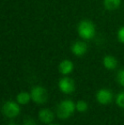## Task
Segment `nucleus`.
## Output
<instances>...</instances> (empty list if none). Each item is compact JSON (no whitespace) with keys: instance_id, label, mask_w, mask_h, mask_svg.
<instances>
[{"instance_id":"nucleus-14","label":"nucleus","mask_w":124,"mask_h":125,"mask_svg":"<svg viewBox=\"0 0 124 125\" xmlns=\"http://www.w3.org/2000/svg\"><path fill=\"white\" fill-rule=\"evenodd\" d=\"M116 105H117L118 106L124 109V91L120 92L119 94L116 95Z\"/></svg>"},{"instance_id":"nucleus-15","label":"nucleus","mask_w":124,"mask_h":125,"mask_svg":"<svg viewBox=\"0 0 124 125\" xmlns=\"http://www.w3.org/2000/svg\"><path fill=\"white\" fill-rule=\"evenodd\" d=\"M117 82L119 83V84L121 86L124 87V69L120 70L117 73Z\"/></svg>"},{"instance_id":"nucleus-12","label":"nucleus","mask_w":124,"mask_h":125,"mask_svg":"<svg viewBox=\"0 0 124 125\" xmlns=\"http://www.w3.org/2000/svg\"><path fill=\"white\" fill-rule=\"evenodd\" d=\"M122 0H104V6L108 10H115L119 8Z\"/></svg>"},{"instance_id":"nucleus-3","label":"nucleus","mask_w":124,"mask_h":125,"mask_svg":"<svg viewBox=\"0 0 124 125\" xmlns=\"http://www.w3.org/2000/svg\"><path fill=\"white\" fill-rule=\"evenodd\" d=\"M20 112V107L19 105V103L9 100L6 101L3 105V113L8 118H14L17 117Z\"/></svg>"},{"instance_id":"nucleus-11","label":"nucleus","mask_w":124,"mask_h":125,"mask_svg":"<svg viewBox=\"0 0 124 125\" xmlns=\"http://www.w3.org/2000/svg\"><path fill=\"white\" fill-rule=\"evenodd\" d=\"M31 100V94L27 93V91H21L16 96V100L20 105H27Z\"/></svg>"},{"instance_id":"nucleus-9","label":"nucleus","mask_w":124,"mask_h":125,"mask_svg":"<svg viewBox=\"0 0 124 125\" xmlns=\"http://www.w3.org/2000/svg\"><path fill=\"white\" fill-rule=\"evenodd\" d=\"M74 69V65L70 60H64L59 65V71L63 75H69L72 73Z\"/></svg>"},{"instance_id":"nucleus-13","label":"nucleus","mask_w":124,"mask_h":125,"mask_svg":"<svg viewBox=\"0 0 124 125\" xmlns=\"http://www.w3.org/2000/svg\"><path fill=\"white\" fill-rule=\"evenodd\" d=\"M88 108V105L84 100H78L76 103V109L79 112H85Z\"/></svg>"},{"instance_id":"nucleus-17","label":"nucleus","mask_w":124,"mask_h":125,"mask_svg":"<svg viewBox=\"0 0 124 125\" xmlns=\"http://www.w3.org/2000/svg\"><path fill=\"white\" fill-rule=\"evenodd\" d=\"M22 125H37L36 121L31 117H27L23 121V124Z\"/></svg>"},{"instance_id":"nucleus-16","label":"nucleus","mask_w":124,"mask_h":125,"mask_svg":"<svg viewBox=\"0 0 124 125\" xmlns=\"http://www.w3.org/2000/svg\"><path fill=\"white\" fill-rule=\"evenodd\" d=\"M117 38L120 43L124 44V26L120 27V29L117 31Z\"/></svg>"},{"instance_id":"nucleus-19","label":"nucleus","mask_w":124,"mask_h":125,"mask_svg":"<svg viewBox=\"0 0 124 125\" xmlns=\"http://www.w3.org/2000/svg\"><path fill=\"white\" fill-rule=\"evenodd\" d=\"M49 125H59V124H49Z\"/></svg>"},{"instance_id":"nucleus-6","label":"nucleus","mask_w":124,"mask_h":125,"mask_svg":"<svg viewBox=\"0 0 124 125\" xmlns=\"http://www.w3.org/2000/svg\"><path fill=\"white\" fill-rule=\"evenodd\" d=\"M112 99V93L107 89H101L96 93V100L101 105H107V104L111 103Z\"/></svg>"},{"instance_id":"nucleus-5","label":"nucleus","mask_w":124,"mask_h":125,"mask_svg":"<svg viewBox=\"0 0 124 125\" xmlns=\"http://www.w3.org/2000/svg\"><path fill=\"white\" fill-rule=\"evenodd\" d=\"M59 89L62 93L66 94H71L75 90V83L71 78L65 77L59 81Z\"/></svg>"},{"instance_id":"nucleus-10","label":"nucleus","mask_w":124,"mask_h":125,"mask_svg":"<svg viewBox=\"0 0 124 125\" xmlns=\"http://www.w3.org/2000/svg\"><path fill=\"white\" fill-rule=\"evenodd\" d=\"M103 65L108 70H114L117 66V60L112 55H106L103 59Z\"/></svg>"},{"instance_id":"nucleus-18","label":"nucleus","mask_w":124,"mask_h":125,"mask_svg":"<svg viewBox=\"0 0 124 125\" xmlns=\"http://www.w3.org/2000/svg\"><path fill=\"white\" fill-rule=\"evenodd\" d=\"M7 125H18V124H15V123H10V124H7Z\"/></svg>"},{"instance_id":"nucleus-4","label":"nucleus","mask_w":124,"mask_h":125,"mask_svg":"<svg viewBox=\"0 0 124 125\" xmlns=\"http://www.w3.org/2000/svg\"><path fill=\"white\" fill-rule=\"evenodd\" d=\"M31 100L37 104H44L48 100L47 90L42 86H35L31 91Z\"/></svg>"},{"instance_id":"nucleus-7","label":"nucleus","mask_w":124,"mask_h":125,"mask_svg":"<svg viewBox=\"0 0 124 125\" xmlns=\"http://www.w3.org/2000/svg\"><path fill=\"white\" fill-rule=\"evenodd\" d=\"M88 50V45L86 43L83 41H76L71 46V52L76 56H83L87 53Z\"/></svg>"},{"instance_id":"nucleus-8","label":"nucleus","mask_w":124,"mask_h":125,"mask_svg":"<svg viewBox=\"0 0 124 125\" xmlns=\"http://www.w3.org/2000/svg\"><path fill=\"white\" fill-rule=\"evenodd\" d=\"M38 118L43 124H50L53 122L55 118V114L53 111H51L48 108H43L39 111L38 112Z\"/></svg>"},{"instance_id":"nucleus-1","label":"nucleus","mask_w":124,"mask_h":125,"mask_svg":"<svg viewBox=\"0 0 124 125\" xmlns=\"http://www.w3.org/2000/svg\"><path fill=\"white\" fill-rule=\"evenodd\" d=\"M75 109H76V105L72 100H64L57 106V116L60 119H67L73 114Z\"/></svg>"},{"instance_id":"nucleus-2","label":"nucleus","mask_w":124,"mask_h":125,"mask_svg":"<svg viewBox=\"0 0 124 125\" xmlns=\"http://www.w3.org/2000/svg\"><path fill=\"white\" fill-rule=\"evenodd\" d=\"M77 31L82 38L86 40L91 39L95 35V26L90 21L83 20L78 24Z\"/></svg>"}]
</instances>
